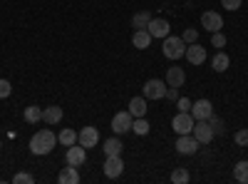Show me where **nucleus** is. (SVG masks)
Returning a JSON list of instances; mask_svg holds the SVG:
<instances>
[{
  "instance_id": "nucleus-1",
  "label": "nucleus",
  "mask_w": 248,
  "mask_h": 184,
  "mask_svg": "<svg viewBox=\"0 0 248 184\" xmlns=\"http://www.w3.org/2000/svg\"><path fill=\"white\" fill-rule=\"evenodd\" d=\"M57 145V134L50 132V130H40L30 137V152L37 154V157H43V154H50Z\"/></svg>"
},
{
  "instance_id": "nucleus-2",
  "label": "nucleus",
  "mask_w": 248,
  "mask_h": 184,
  "mask_svg": "<svg viewBox=\"0 0 248 184\" xmlns=\"http://www.w3.org/2000/svg\"><path fill=\"white\" fill-rule=\"evenodd\" d=\"M161 52H164V57H167V60H179L186 52V43H184L181 37H176V35H167V37L161 40Z\"/></svg>"
},
{
  "instance_id": "nucleus-3",
  "label": "nucleus",
  "mask_w": 248,
  "mask_h": 184,
  "mask_svg": "<svg viewBox=\"0 0 248 184\" xmlns=\"http://www.w3.org/2000/svg\"><path fill=\"white\" fill-rule=\"evenodd\" d=\"M194 115L191 112H179L174 119H171V127H174V132L176 134H191V130H194Z\"/></svg>"
},
{
  "instance_id": "nucleus-4",
  "label": "nucleus",
  "mask_w": 248,
  "mask_h": 184,
  "mask_svg": "<svg viewBox=\"0 0 248 184\" xmlns=\"http://www.w3.org/2000/svg\"><path fill=\"white\" fill-rule=\"evenodd\" d=\"M132 122H134V117H132V112H129V110L117 112V115L112 117V132H114V134L132 132Z\"/></svg>"
},
{
  "instance_id": "nucleus-5",
  "label": "nucleus",
  "mask_w": 248,
  "mask_h": 184,
  "mask_svg": "<svg viewBox=\"0 0 248 184\" xmlns=\"http://www.w3.org/2000/svg\"><path fill=\"white\" fill-rule=\"evenodd\" d=\"M191 134L196 137L199 145H209V142L216 137V134H214V130H211V125H209L206 119H196V122H194V130H191Z\"/></svg>"
},
{
  "instance_id": "nucleus-6",
  "label": "nucleus",
  "mask_w": 248,
  "mask_h": 184,
  "mask_svg": "<svg viewBox=\"0 0 248 184\" xmlns=\"http://www.w3.org/2000/svg\"><path fill=\"white\" fill-rule=\"evenodd\" d=\"M167 87L169 85H164V80H147V83H144V97L147 100H161V97H167Z\"/></svg>"
},
{
  "instance_id": "nucleus-7",
  "label": "nucleus",
  "mask_w": 248,
  "mask_h": 184,
  "mask_svg": "<svg viewBox=\"0 0 248 184\" xmlns=\"http://www.w3.org/2000/svg\"><path fill=\"white\" fill-rule=\"evenodd\" d=\"M122 172H124V159H122V154L105 157V177H107V179H117Z\"/></svg>"
},
{
  "instance_id": "nucleus-8",
  "label": "nucleus",
  "mask_w": 248,
  "mask_h": 184,
  "mask_svg": "<svg viewBox=\"0 0 248 184\" xmlns=\"http://www.w3.org/2000/svg\"><path fill=\"white\" fill-rule=\"evenodd\" d=\"M201 25H203V30H209V33H218V30H223V17L216 10H206L201 15Z\"/></svg>"
},
{
  "instance_id": "nucleus-9",
  "label": "nucleus",
  "mask_w": 248,
  "mask_h": 184,
  "mask_svg": "<svg viewBox=\"0 0 248 184\" xmlns=\"http://www.w3.org/2000/svg\"><path fill=\"white\" fill-rule=\"evenodd\" d=\"M199 147H201V145L196 142L194 134H179V139H176V152H179V154H196Z\"/></svg>"
},
{
  "instance_id": "nucleus-10",
  "label": "nucleus",
  "mask_w": 248,
  "mask_h": 184,
  "mask_svg": "<svg viewBox=\"0 0 248 184\" xmlns=\"http://www.w3.org/2000/svg\"><path fill=\"white\" fill-rule=\"evenodd\" d=\"M65 159H67V165H72V167H77V169H79V167L87 162V150H85V147H82L79 142H77V145H72V147L67 150Z\"/></svg>"
},
{
  "instance_id": "nucleus-11",
  "label": "nucleus",
  "mask_w": 248,
  "mask_h": 184,
  "mask_svg": "<svg viewBox=\"0 0 248 184\" xmlns=\"http://www.w3.org/2000/svg\"><path fill=\"white\" fill-rule=\"evenodd\" d=\"M77 142L85 150H90V147H97V142H99V132H97V127H82L79 132H77Z\"/></svg>"
},
{
  "instance_id": "nucleus-12",
  "label": "nucleus",
  "mask_w": 248,
  "mask_h": 184,
  "mask_svg": "<svg viewBox=\"0 0 248 184\" xmlns=\"http://www.w3.org/2000/svg\"><path fill=\"white\" fill-rule=\"evenodd\" d=\"M147 30H149V35H152V37H159V40H164V37L169 35L171 25H169L164 17H152V20H149V25H147Z\"/></svg>"
},
{
  "instance_id": "nucleus-13",
  "label": "nucleus",
  "mask_w": 248,
  "mask_h": 184,
  "mask_svg": "<svg viewBox=\"0 0 248 184\" xmlns=\"http://www.w3.org/2000/svg\"><path fill=\"white\" fill-rule=\"evenodd\" d=\"M191 115H194V119H209L214 115L211 100H196V102H191Z\"/></svg>"
},
{
  "instance_id": "nucleus-14",
  "label": "nucleus",
  "mask_w": 248,
  "mask_h": 184,
  "mask_svg": "<svg viewBox=\"0 0 248 184\" xmlns=\"http://www.w3.org/2000/svg\"><path fill=\"white\" fill-rule=\"evenodd\" d=\"M186 60H189L191 65H203L206 63V48L199 45V43H191V45H186Z\"/></svg>"
},
{
  "instance_id": "nucleus-15",
  "label": "nucleus",
  "mask_w": 248,
  "mask_h": 184,
  "mask_svg": "<svg viewBox=\"0 0 248 184\" xmlns=\"http://www.w3.org/2000/svg\"><path fill=\"white\" fill-rule=\"evenodd\" d=\"M167 85L169 87H184V83H186V72H184V67H169L167 70Z\"/></svg>"
},
{
  "instance_id": "nucleus-16",
  "label": "nucleus",
  "mask_w": 248,
  "mask_h": 184,
  "mask_svg": "<svg viewBox=\"0 0 248 184\" xmlns=\"http://www.w3.org/2000/svg\"><path fill=\"white\" fill-rule=\"evenodd\" d=\"M132 45L137 48V50H147L149 45H152V35H149V30L144 28V30H134V35H132Z\"/></svg>"
},
{
  "instance_id": "nucleus-17",
  "label": "nucleus",
  "mask_w": 248,
  "mask_h": 184,
  "mask_svg": "<svg viewBox=\"0 0 248 184\" xmlns=\"http://www.w3.org/2000/svg\"><path fill=\"white\" fill-rule=\"evenodd\" d=\"M147 97H132L129 100V112H132V117H147Z\"/></svg>"
},
{
  "instance_id": "nucleus-18",
  "label": "nucleus",
  "mask_w": 248,
  "mask_h": 184,
  "mask_svg": "<svg viewBox=\"0 0 248 184\" xmlns=\"http://www.w3.org/2000/svg\"><path fill=\"white\" fill-rule=\"evenodd\" d=\"M57 182H60V184H79V172H77V167L67 165L65 169L57 174Z\"/></svg>"
},
{
  "instance_id": "nucleus-19",
  "label": "nucleus",
  "mask_w": 248,
  "mask_h": 184,
  "mask_svg": "<svg viewBox=\"0 0 248 184\" xmlns=\"http://www.w3.org/2000/svg\"><path fill=\"white\" fill-rule=\"evenodd\" d=\"M229 65H231V57L226 55L223 50H218V52L214 55V60H211V67H214L216 72H226V70H229Z\"/></svg>"
},
{
  "instance_id": "nucleus-20",
  "label": "nucleus",
  "mask_w": 248,
  "mask_h": 184,
  "mask_svg": "<svg viewBox=\"0 0 248 184\" xmlns=\"http://www.w3.org/2000/svg\"><path fill=\"white\" fill-rule=\"evenodd\" d=\"M60 119H62V107L50 105V107L43 110V122H47V125H57Z\"/></svg>"
},
{
  "instance_id": "nucleus-21",
  "label": "nucleus",
  "mask_w": 248,
  "mask_h": 184,
  "mask_svg": "<svg viewBox=\"0 0 248 184\" xmlns=\"http://www.w3.org/2000/svg\"><path fill=\"white\" fill-rule=\"evenodd\" d=\"M23 117H25V122H28V125H37V122H43V107L30 105V107H25Z\"/></svg>"
},
{
  "instance_id": "nucleus-22",
  "label": "nucleus",
  "mask_w": 248,
  "mask_h": 184,
  "mask_svg": "<svg viewBox=\"0 0 248 184\" xmlns=\"http://www.w3.org/2000/svg\"><path fill=\"white\" fill-rule=\"evenodd\" d=\"M122 150H124V145L119 142V137H117V134H114V137H109V139H105V157L122 154Z\"/></svg>"
},
{
  "instance_id": "nucleus-23",
  "label": "nucleus",
  "mask_w": 248,
  "mask_h": 184,
  "mask_svg": "<svg viewBox=\"0 0 248 184\" xmlns=\"http://www.w3.org/2000/svg\"><path fill=\"white\" fill-rule=\"evenodd\" d=\"M154 15L149 13V10H141V13H134V17H132V28H137V30H144L149 25V20H152Z\"/></svg>"
},
{
  "instance_id": "nucleus-24",
  "label": "nucleus",
  "mask_w": 248,
  "mask_h": 184,
  "mask_svg": "<svg viewBox=\"0 0 248 184\" xmlns=\"http://www.w3.org/2000/svg\"><path fill=\"white\" fill-rule=\"evenodd\" d=\"M57 142H60V145H65V147H72V145H77V132L70 130V127H65V130L57 134Z\"/></svg>"
},
{
  "instance_id": "nucleus-25",
  "label": "nucleus",
  "mask_w": 248,
  "mask_h": 184,
  "mask_svg": "<svg viewBox=\"0 0 248 184\" xmlns=\"http://www.w3.org/2000/svg\"><path fill=\"white\" fill-rule=\"evenodd\" d=\"M233 179L241 182V184H248V159L238 162V165L233 167Z\"/></svg>"
},
{
  "instance_id": "nucleus-26",
  "label": "nucleus",
  "mask_w": 248,
  "mask_h": 184,
  "mask_svg": "<svg viewBox=\"0 0 248 184\" xmlns=\"http://www.w3.org/2000/svg\"><path fill=\"white\" fill-rule=\"evenodd\" d=\"M132 132H137V134H149V122H147V117H134Z\"/></svg>"
},
{
  "instance_id": "nucleus-27",
  "label": "nucleus",
  "mask_w": 248,
  "mask_h": 184,
  "mask_svg": "<svg viewBox=\"0 0 248 184\" xmlns=\"http://www.w3.org/2000/svg\"><path fill=\"white\" fill-rule=\"evenodd\" d=\"M189 179H191V174H189V169H184V167H179V169L171 172V182L174 184H186Z\"/></svg>"
},
{
  "instance_id": "nucleus-28",
  "label": "nucleus",
  "mask_w": 248,
  "mask_h": 184,
  "mask_svg": "<svg viewBox=\"0 0 248 184\" xmlns=\"http://www.w3.org/2000/svg\"><path fill=\"white\" fill-rule=\"evenodd\" d=\"M211 125V130H214V134H223L226 132V125H223V119L218 117V115H211L209 119H206Z\"/></svg>"
},
{
  "instance_id": "nucleus-29",
  "label": "nucleus",
  "mask_w": 248,
  "mask_h": 184,
  "mask_svg": "<svg viewBox=\"0 0 248 184\" xmlns=\"http://www.w3.org/2000/svg\"><path fill=\"white\" fill-rule=\"evenodd\" d=\"M211 45L214 48H218V50H223L226 48V35L218 30V33H211Z\"/></svg>"
},
{
  "instance_id": "nucleus-30",
  "label": "nucleus",
  "mask_w": 248,
  "mask_h": 184,
  "mask_svg": "<svg viewBox=\"0 0 248 184\" xmlns=\"http://www.w3.org/2000/svg\"><path fill=\"white\" fill-rule=\"evenodd\" d=\"M13 182H15V184H32L35 177H32L30 172H17V174L13 177Z\"/></svg>"
},
{
  "instance_id": "nucleus-31",
  "label": "nucleus",
  "mask_w": 248,
  "mask_h": 184,
  "mask_svg": "<svg viewBox=\"0 0 248 184\" xmlns=\"http://www.w3.org/2000/svg\"><path fill=\"white\" fill-rule=\"evenodd\" d=\"M181 40H184L186 45H191V43H196V40H199V30H194V28H189V30H184Z\"/></svg>"
},
{
  "instance_id": "nucleus-32",
  "label": "nucleus",
  "mask_w": 248,
  "mask_h": 184,
  "mask_svg": "<svg viewBox=\"0 0 248 184\" xmlns=\"http://www.w3.org/2000/svg\"><path fill=\"white\" fill-rule=\"evenodd\" d=\"M233 139H236L238 147H246V145H248V130H238V132L233 134Z\"/></svg>"
},
{
  "instance_id": "nucleus-33",
  "label": "nucleus",
  "mask_w": 248,
  "mask_h": 184,
  "mask_svg": "<svg viewBox=\"0 0 248 184\" xmlns=\"http://www.w3.org/2000/svg\"><path fill=\"white\" fill-rule=\"evenodd\" d=\"M176 107H179V112H191V100L189 97H179Z\"/></svg>"
},
{
  "instance_id": "nucleus-34",
  "label": "nucleus",
  "mask_w": 248,
  "mask_h": 184,
  "mask_svg": "<svg viewBox=\"0 0 248 184\" xmlns=\"http://www.w3.org/2000/svg\"><path fill=\"white\" fill-rule=\"evenodd\" d=\"M10 92H13V85L8 83V80H0V100L10 97Z\"/></svg>"
},
{
  "instance_id": "nucleus-35",
  "label": "nucleus",
  "mask_w": 248,
  "mask_h": 184,
  "mask_svg": "<svg viewBox=\"0 0 248 184\" xmlns=\"http://www.w3.org/2000/svg\"><path fill=\"white\" fill-rule=\"evenodd\" d=\"M221 5L226 10H238L241 8V0H221Z\"/></svg>"
},
{
  "instance_id": "nucleus-36",
  "label": "nucleus",
  "mask_w": 248,
  "mask_h": 184,
  "mask_svg": "<svg viewBox=\"0 0 248 184\" xmlns=\"http://www.w3.org/2000/svg\"><path fill=\"white\" fill-rule=\"evenodd\" d=\"M167 100L176 102L179 100V87H167Z\"/></svg>"
},
{
  "instance_id": "nucleus-37",
  "label": "nucleus",
  "mask_w": 248,
  "mask_h": 184,
  "mask_svg": "<svg viewBox=\"0 0 248 184\" xmlns=\"http://www.w3.org/2000/svg\"><path fill=\"white\" fill-rule=\"evenodd\" d=\"M0 150H3V145H0Z\"/></svg>"
}]
</instances>
